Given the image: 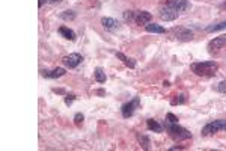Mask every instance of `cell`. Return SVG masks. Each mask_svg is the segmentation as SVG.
I'll list each match as a JSON object with an SVG mask.
<instances>
[{
    "mask_svg": "<svg viewBox=\"0 0 226 151\" xmlns=\"http://www.w3.org/2000/svg\"><path fill=\"white\" fill-rule=\"evenodd\" d=\"M190 68H191V71L196 76L211 77V76H216L217 74L219 65H217L214 60H204V62H195V64H191Z\"/></svg>",
    "mask_w": 226,
    "mask_h": 151,
    "instance_id": "obj_1",
    "label": "cell"
},
{
    "mask_svg": "<svg viewBox=\"0 0 226 151\" xmlns=\"http://www.w3.org/2000/svg\"><path fill=\"white\" fill-rule=\"evenodd\" d=\"M166 129L169 131V134H170V138L175 139V141H184V139L191 138V133L187 129H184L182 125H179L178 122H167Z\"/></svg>",
    "mask_w": 226,
    "mask_h": 151,
    "instance_id": "obj_2",
    "label": "cell"
},
{
    "mask_svg": "<svg viewBox=\"0 0 226 151\" xmlns=\"http://www.w3.org/2000/svg\"><path fill=\"white\" fill-rule=\"evenodd\" d=\"M226 130V120H216L211 121L205 124L202 127V136H210V134H214L217 131H223Z\"/></svg>",
    "mask_w": 226,
    "mask_h": 151,
    "instance_id": "obj_3",
    "label": "cell"
},
{
    "mask_svg": "<svg viewBox=\"0 0 226 151\" xmlns=\"http://www.w3.org/2000/svg\"><path fill=\"white\" fill-rule=\"evenodd\" d=\"M158 15H160V18H161L163 21H173V20H177L178 18L179 12H178L175 8H172L170 5H166V6L160 8Z\"/></svg>",
    "mask_w": 226,
    "mask_h": 151,
    "instance_id": "obj_4",
    "label": "cell"
},
{
    "mask_svg": "<svg viewBox=\"0 0 226 151\" xmlns=\"http://www.w3.org/2000/svg\"><path fill=\"white\" fill-rule=\"evenodd\" d=\"M139 104H140V98H139V97H134L131 101L125 103V104L122 106V109H121L122 116H124V118H130V116H133V113H134V111L139 107Z\"/></svg>",
    "mask_w": 226,
    "mask_h": 151,
    "instance_id": "obj_5",
    "label": "cell"
},
{
    "mask_svg": "<svg viewBox=\"0 0 226 151\" xmlns=\"http://www.w3.org/2000/svg\"><path fill=\"white\" fill-rule=\"evenodd\" d=\"M170 33L178 38V40L181 41H188L193 38V32L190 29H187V27H182V26H178V27H173V29L170 30Z\"/></svg>",
    "mask_w": 226,
    "mask_h": 151,
    "instance_id": "obj_6",
    "label": "cell"
},
{
    "mask_svg": "<svg viewBox=\"0 0 226 151\" xmlns=\"http://www.w3.org/2000/svg\"><path fill=\"white\" fill-rule=\"evenodd\" d=\"M81 60H83V56L80 53H71L68 56H65L62 59V62H63V65L67 68H76V67H79L81 64Z\"/></svg>",
    "mask_w": 226,
    "mask_h": 151,
    "instance_id": "obj_7",
    "label": "cell"
},
{
    "mask_svg": "<svg viewBox=\"0 0 226 151\" xmlns=\"http://www.w3.org/2000/svg\"><path fill=\"white\" fill-rule=\"evenodd\" d=\"M152 20V14L151 12H148V11H136L134 12V21L137 23V24H145L146 26L148 23H151Z\"/></svg>",
    "mask_w": 226,
    "mask_h": 151,
    "instance_id": "obj_8",
    "label": "cell"
},
{
    "mask_svg": "<svg viewBox=\"0 0 226 151\" xmlns=\"http://www.w3.org/2000/svg\"><path fill=\"white\" fill-rule=\"evenodd\" d=\"M167 5H170L172 8H175L178 12H184V11L190 9V2L188 0H170Z\"/></svg>",
    "mask_w": 226,
    "mask_h": 151,
    "instance_id": "obj_9",
    "label": "cell"
},
{
    "mask_svg": "<svg viewBox=\"0 0 226 151\" xmlns=\"http://www.w3.org/2000/svg\"><path fill=\"white\" fill-rule=\"evenodd\" d=\"M226 45V35H222V36H216L214 40H211L208 42V49L210 50H219L222 47Z\"/></svg>",
    "mask_w": 226,
    "mask_h": 151,
    "instance_id": "obj_10",
    "label": "cell"
},
{
    "mask_svg": "<svg viewBox=\"0 0 226 151\" xmlns=\"http://www.w3.org/2000/svg\"><path fill=\"white\" fill-rule=\"evenodd\" d=\"M101 24H103V27L108 32H112V30H116L119 27V23L115 18H110V17H103L101 18Z\"/></svg>",
    "mask_w": 226,
    "mask_h": 151,
    "instance_id": "obj_11",
    "label": "cell"
},
{
    "mask_svg": "<svg viewBox=\"0 0 226 151\" xmlns=\"http://www.w3.org/2000/svg\"><path fill=\"white\" fill-rule=\"evenodd\" d=\"M65 73H67L65 68H54L53 71H48V70L41 71V74H42L44 77H47V79H58V77H62Z\"/></svg>",
    "mask_w": 226,
    "mask_h": 151,
    "instance_id": "obj_12",
    "label": "cell"
},
{
    "mask_svg": "<svg viewBox=\"0 0 226 151\" xmlns=\"http://www.w3.org/2000/svg\"><path fill=\"white\" fill-rule=\"evenodd\" d=\"M59 35L63 36L65 40H69V41H74L76 40V32L72 29H69L67 26H60L59 27Z\"/></svg>",
    "mask_w": 226,
    "mask_h": 151,
    "instance_id": "obj_13",
    "label": "cell"
},
{
    "mask_svg": "<svg viewBox=\"0 0 226 151\" xmlns=\"http://www.w3.org/2000/svg\"><path fill=\"white\" fill-rule=\"evenodd\" d=\"M145 29H146V32H149V33H166V29H164L163 26H160V24H152V23H148L146 26H145Z\"/></svg>",
    "mask_w": 226,
    "mask_h": 151,
    "instance_id": "obj_14",
    "label": "cell"
},
{
    "mask_svg": "<svg viewBox=\"0 0 226 151\" xmlns=\"http://www.w3.org/2000/svg\"><path fill=\"white\" fill-rule=\"evenodd\" d=\"M146 125H148V129H149L151 131H155V133H161V131H163V125L155 120H148Z\"/></svg>",
    "mask_w": 226,
    "mask_h": 151,
    "instance_id": "obj_15",
    "label": "cell"
},
{
    "mask_svg": "<svg viewBox=\"0 0 226 151\" xmlns=\"http://www.w3.org/2000/svg\"><path fill=\"white\" fill-rule=\"evenodd\" d=\"M116 58L122 60V62L127 65L128 68H134V67H136V62H134V59H130L128 56H125V54H124V53H121V51H116Z\"/></svg>",
    "mask_w": 226,
    "mask_h": 151,
    "instance_id": "obj_16",
    "label": "cell"
},
{
    "mask_svg": "<svg viewBox=\"0 0 226 151\" xmlns=\"http://www.w3.org/2000/svg\"><path fill=\"white\" fill-rule=\"evenodd\" d=\"M94 76H95V80L98 82V83H106V80H107V76H106L104 70H103V68H99V67L95 70Z\"/></svg>",
    "mask_w": 226,
    "mask_h": 151,
    "instance_id": "obj_17",
    "label": "cell"
},
{
    "mask_svg": "<svg viewBox=\"0 0 226 151\" xmlns=\"http://www.w3.org/2000/svg\"><path fill=\"white\" fill-rule=\"evenodd\" d=\"M226 29V21H220V23H217V24H210V26H206V32H219V30H223Z\"/></svg>",
    "mask_w": 226,
    "mask_h": 151,
    "instance_id": "obj_18",
    "label": "cell"
},
{
    "mask_svg": "<svg viewBox=\"0 0 226 151\" xmlns=\"http://www.w3.org/2000/svg\"><path fill=\"white\" fill-rule=\"evenodd\" d=\"M137 141L139 144L143 147V150H149V145H151V141L148 139L145 134H140V133H137Z\"/></svg>",
    "mask_w": 226,
    "mask_h": 151,
    "instance_id": "obj_19",
    "label": "cell"
},
{
    "mask_svg": "<svg viewBox=\"0 0 226 151\" xmlns=\"http://www.w3.org/2000/svg\"><path fill=\"white\" fill-rule=\"evenodd\" d=\"M59 17L62 18V20H67V21H69V20H74L76 18V12L74 11H63V12H60L59 14Z\"/></svg>",
    "mask_w": 226,
    "mask_h": 151,
    "instance_id": "obj_20",
    "label": "cell"
},
{
    "mask_svg": "<svg viewBox=\"0 0 226 151\" xmlns=\"http://www.w3.org/2000/svg\"><path fill=\"white\" fill-rule=\"evenodd\" d=\"M184 103H186V95H184V94H179V95H175V98L172 100V106L184 104Z\"/></svg>",
    "mask_w": 226,
    "mask_h": 151,
    "instance_id": "obj_21",
    "label": "cell"
},
{
    "mask_svg": "<svg viewBox=\"0 0 226 151\" xmlns=\"http://www.w3.org/2000/svg\"><path fill=\"white\" fill-rule=\"evenodd\" d=\"M83 120H85V116H83V113H76V116H74V122L77 124V125H80L81 122H83Z\"/></svg>",
    "mask_w": 226,
    "mask_h": 151,
    "instance_id": "obj_22",
    "label": "cell"
},
{
    "mask_svg": "<svg viewBox=\"0 0 226 151\" xmlns=\"http://www.w3.org/2000/svg\"><path fill=\"white\" fill-rule=\"evenodd\" d=\"M217 91H219L220 94H226V80H223V82H220V83H219Z\"/></svg>",
    "mask_w": 226,
    "mask_h": 151,
    "instance_id": "obj_23",
    "label": "cell"
},
{
    "mask_svg": "<svg viewBox=\"0 0 226 151\" xmlns=\"http://www.w3.org/2000/svg\"><path fill=\"white\" fill-rule=\"evenodd\" d=\"M59 2H62V0H39L38 2V8H42L45 3H59Z\"/></svg>",
    "mask_w": 226,
    "mask_h": 151,
    "instance_id": "obj_24",
    "label": "cell"
},
{
    "mask_svg": "<svg viewBox=\"0 0 226 151\" xmlns=\"http://www.w3.org/2000/svg\"><path fill=\"white\" fill-rule=\"evenodd\" d=\"M74 100H76V95H74V94H68V95L65 97V104H67V106H71V103Z\"/></svg>",
    "mask_w": 226,
    "mask_h": 151,
    "instance_id": "obj_25",
    "label": "cell"
},
{
    "mask_svg": "<svg viewBox=\"0 0 226 151\" xmlns=\"http://www.w3.org/2000/svg\"><path fill=\"white\" fill-rule=\"evenodd\" d=\"M124 18H125V20H134V12H133V11H125V12H124Z\"/></svg>",
    "mask_w": 226,
    "mask_h": 151,
    "instance_id": "obj_26",
    "label": "cell"
},
{
    "mask_svg": "<svg viewBox=\"0 0 226 151\" xmlns=\"http://www.w3.org/2000/svg\"><path fill=\"white\" fill-rule=\"evenodd\" d=\"M166 120H167V122H178V116H175L173 113H167L166 115Z\"/></svg>",
    "mask_w": 226,
    "mask_h": 151,
    "instance_id": "obj_27",
    "label": "cell"
},
{
    "mask_svg": "<svg viewBox=\"0 0 226 151\" xmlns=\"http://www.w3.org/2000/svg\"><path fill=\"white\" fill-rule=\"evenodd\" d=\"M53 92H54V94H65V91L62 89V88H54Z\"/></svg>",
    "mask_w": 226,
    "mask_h": 151,
    "instance_id": "obj_28",
    "label": "cell"
},
{
    "mask_svg": "<svg viewBox=\"0 0 226 151\" xmlns=\"http://www.w3.org/2000/svg\"><path fill=\"white\" fill-rule=\"evenodd\" d=\"M170 150H172V151H175V150H182V147H172Z\"/></svg>",
    "mask_w": 226,
    "mask_h": 151,
    "instance_id": "obj_29",
    "label": "cell"
},
{
    "mask_svg": "<svg viewBox=\"0 0 226 151\" xmlns=\"http://www.w3.org/2000/svg\"><path fill=\"white\" fill-rule=\"evenodd\" d=\"M97 94H99V95H104V91L99 89V91H97Z\"/></svg>",
    "mask_w": 226,
    "mask_h": 151,
    "instance_id": "obj_30",
    "label": "cell"
},
{
    "mask_svg": "<svg viewBox=\"0 0 226 151\" xmlns=\"http://www.w3.org/2000/svg\"><path fill=\"white\" fill-rule=\"evenodd\" d=\"M225 6H226V2H225Z\"/></svg>",
    "mask_w": 226,
    "mask_h": 151,
    "instance_id": "obj_31",
    "label": "cell"
}]
</instances>
